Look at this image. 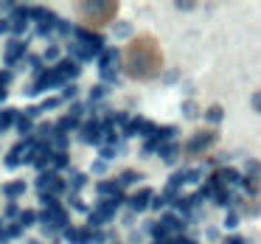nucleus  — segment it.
<instances>
[{
    "label": "nucleus",
    "mask_w": 261,
    "mask_h": 244,
    "mask_svg": "<svg viewBox=\"0 0 261 244\" xmlns=\"http://www.w3.org/2000/svg\"><path fill=\"white\" fill-rule=\"evenodd\" d=\"M121 68L132 79H152L163 68V51H160L154 37H138L126 45L124 57H121Z\"/></svg>",
    "instance_id": "f257e3e1"
},
{
    "label": "nucleus",
    "mask_w": 261,
    "mask_h": 244,
    "mask_svg": "<svg viewBox=\"0 0 261 244\" xmlns=\"http://www.w3.org/2000/svg\"><path fill=\"white\" fill-rule=\"evenodd\" d=\"M115 12H118L115 0H85V3H79V17L87 29H101V25L113 23Z\"/></svg>",
    "instance_id": "f03ea898"
},
{
    "label": "nucleus",
    "mask_w": 261,
    "mask_h": 244,
    "mask_svg": "<svg viewBox=\"0 0 261 244\" xmlns=\"http://www.w3.org/2000/svg\"><path fill=\"white\" fill-rule=\"evenodd\" d=\"M121 57L124 53L118 48H104V53L98 57V70H101V79L104 85H113L115 76H118V65H121Z\"/></svg>",
    "instance_id": "7ed1b4c3"
},
{
    "label": "nucleus",
    "mask_w": 261,
    "mask_h": 244,
    "mask_svg": "<svg viewBox=\"0 0 261 244\" xmlns=\"http://www.w3.org/2000/svg\"><path fill=\"white\" fill-rule=\"evenodd\" d=\"M174 138H177V126H154L152 135H146V143H143V154L160 152V149H163L166 143H171Z\"/></svg>",
    "instance_id": "20e7f679"
},
{
    "label": "nucleus",
    "mask_w": 261,
    "mask_h": 244,
    "mask_svg": "<svg viewBox=\"0 0 261 244\" xmlns=\"http://www.w3.org/2000/svg\"><path fill=\"white\" fill-rule=\"evenodd\" d=\"M121 202H124V199H101V202L96 205V210H90V222H87V227L107 225V222L115 216V210H118Z\"/></svg>",
    "instance_id": "39448f33"
},
{
    "label": "nucleus",
    "mask_w": 261,
    "mask_h": 244,
    "mask_svg": "<svg viewBox=\"0 0 261 244\" xmlns=\"http://www.w3.org/2000/svg\"><path fill=\"white\" fill-rule=\"evenodd\" d=\"M37 191L57 197L59 191H65V180L57 174V171H42V174L37 177Z\"/></svg>",
    "instance_id": "423d86ee"
},
{
    "label": "nucleus",
    "mask_w": 261,
    "mask_h": 244,
    "mask_svg": "<svg viewBox=\"0 0 261 244\" xmlns=\"http://www.w3.org/2000/svg\"><path fill=\"white\" fill-rule=\"evenodd\" d=\"M152 199H154V194L146 191V188H141V191H135L129 199H126V205H129L132 213H141V210H149V208H152Z\"/></svg>",
    "instance_id": "0eeeda50"
},
{
    "label": "nucleus",
    "mask_w": 261,
    "mask_h": 244,
    "mask_svg": "<svg viewBox=\"0 0 261 244\" xmlns=\"http://www.w3.org/2000/svg\"><path fill=\"white\" fill-rule=\"evenodd\" d=\"M25 51H29V48H25V40H9V45H6V51H3V62L9 65V68H12L14 62H20V59L25 57Z\"/></svg>",
    "instance_id": "6e6552de"
},
{
    "label": "nucleus",
    "mask_w": 261,
    "mask_h": 244,
    "mask_svg": "<svg viewBox=\"0 0 261 244\" xmlns=\"http://www.w3.org/2000/svg\"><path fill=\"white\" fill-rule=\"evenodd\" d=\"M82 143H101V121H85L79 129Z\"/></svg>",
    "instance_id": "1a4fd4ad"
},
{
    "label": "nucleus",
    "mask_w": 261,
    "mask_h": 244,
    "mask_svg": "<svg viewBox=\"0 0 261 244\" xmlns=\"http://www.w3.org/2000/svg\"><path fill=\"white\" fill-rule=\"evenodd\" d=\"M96 191H98V197H101V199H124L118 180H101L96 185Z\"/></svg>",
    "instance_id": "9d476101"
},
{
    "label": "nucleus",
    "mask_w": 261,
    "mask_h": 244,
    "mask_svg": "<svg viewBox=\"0 0 261 244\" xmlns=\"http://www.w3.org/2000/svg\"><path fill=\"white\" fill-rule=\"evenodd\" d=\"M51 160H54L51 143L40 141V143H37V146H34V152H31V163H34V166H40V169H42V166H48V163H51Z\"/></svg>",
    "instance_id": "9b49d317"
},
{
    "label": "nucleus",
    "mask_w": 261,
    "mask_h": 244,
    "mask_svg": "<svg viewBox=\"0 0 261 244\" xmlns=\"http://www.w3.org/2000/svg\"><path fill=\"white\" fill-rule=\"evenodd\" d=\"M79 70H82V65H79V62H73V59H65V62H59V65H57V73H59V79H62V85L73 82L76 76H79Z\"/></svg>",
    "instance_id": "f8f14e48"
},
{
    "label": "nucleus",
    "mask_w": 261,
    "mask_h": 244,
    "mask_svg": "<svg viewBox=\"0 0 261 244\" xmlns=\"http://www.w3.org/2000/svg\"><path fill=\"white\" fill-rule=\"evenodd\" d=\"M214 138H216L214 132H197V135L186 143V152H191V154L194 152H202V149H208L211 143H214Z\"/></svg>",
    "instance_id": "ddd939ff"
},
{
    "label": "nucleus",
    "mask_w": 261,
    "mask_h": 244,
    "mask_svg": "<svg viewBox=\"0 0 261 244\" xmlns=\"http://www.w3.org/2000/svg\"><path fill=\"white\" fill-rule=\"evenodd\" d=\"M146 126H149V121L146 118H141V115H138V118H132L129 124L124 126V138H132V135H146Z\"/></svg>",
    "instance_id": "4468645a"
},
{
    "label": "nucleus",
    "mask_w": 261,
    "mask_h": 244,
    "mask_svg": "<svg viewBox=\"0 0 261 244\" xmlns=\"http://www.w3.org/2000/svg\"><path fill=\"white\" fill-rule=\"evenodd\" d=\"M25 188H29V185H25L23 180H12V182H6V185H3V194H6V197L14 202L17 197H23V194H25Z\"/></svg>",
    "instance_id": "2eb2a0df"
},
{
    "label": "nucleus",
    "mask_w": 261,
    "mask_h": 244,
    "mask_svg": "<svg viewBox=\"0 0 261 244\" xmlns=\"http://www.w3.org/2000/svg\"><path fill=\"white\" fill-rule=\"evenodd\" d=\"M160 222L169 227V233H180L182 227H186V219H180L177 213H163V216H160Z\"/></svg>",
    "instance_id": "dca6fc26"
},
{
    "label": "nucleus",
    "mask_w": 261,
    "mask_h": 244,
    "mask_svg": "<svg viewBox=\"0 0 261 244\" xmlns=\"http://www.w3.org/2000/svg\"><path fill=\"white\" fill-rule=\"evenodd\" d=\"M14 126H17V132H20L23 138H29L31 132L37 129V126H34V121H31L29 115H17V121H14Z\"/></svg>",
    "instance_id": "f3484780"
},
{
    "label": "nucleus",
    "mask_w": 261,
    "mask_h": 244,
    "mask_svg": "<svg viewBox=\"0 0 261 244\" xmlns=\"http://www.w3.org/2000/svg\"><path fill=\"white\" fill-rule=\"evenodd\" d=\"M57 129L68 135V132H73V129H82V124H79V118H73V115H65V118H59Z\"/></svg>",
    "instance_id": "a211bd4d"
},
{
    "label": "nucleus",
    "mask_w": 261,
    "mask_h": 244,
    "mask_svg": "<svg viewBox=\"0 0 261 244\" xmlns=\"http://www.w3.org/2000/svg\"><path fill=\"white\" fill-rule=\"evenodd\" d=\"M160 157H163V163H174V160L180 157V146H177V143H166V146L160 149Z\"/></svg>",
    "instance_id": "6ab92c4d"
},
{
    "label": "nucleus",
    "mask_w": 261,
    "mask_h": 244,
    "mask_svg": "<svg viewBox=\"0 0 261 244\" xmlns=\"http://www.w3.org/2000/svg\"><path fill=\"white\" fill-rule=\"evenodd\" d=\"M14 121H17V113H14V110H0V132L12 129Z\"/></svg>",
    "instance_id": "aec40b11"
},
{
    "label": "nucleus",
    "mask_w": 261,
    "mask_h": 244,
    "mask_svg": "<svg viewBox=\"0 0 261 244\" xmlns=\"http://www.w3.org/2000/svg\"><path fill=\"white\" fill-rule=\"evenodd\" d=\"M20 225L23 227H31V225H40V213H37V210H23V213H20Z\"/></svg>",
    "instance_id": "412c9836"
},
{
    "label": "nucleus",
    "mask_w": 261,
    "mask_h": 244,
    "mask_svg": "<svg viewBox=\"0 0 261 244\" xmlns=\"http://www.w3.org/2000/svg\"><path fill=\"white\" fill-rule=\"evenodd\" d=\"M244 174H247V180H258L261 177V163L258 160H247V166H244Z\"/></svg>",
    "instance_id": "4be33fe9"
},
{
    "label": "nucleus",
    "mask_w": 261,
    "mask_h": 244,
    "mask_svg": "<svg viewBox=\"0 0 261 244\" xmlns=\"http://www.w3.org/2000/svg\"><path fill=\"white\" fill-rule=\"evenodd\" d=\"M34 132H37L40 138H54V135H57V124H48V121H45V124H40Z\"/></svg>",
    "instance_id": "5701e85b"
},
{
    "label": "nucleus",
    "mask_w": 261,
    "mask_h": 244,
    "mask_svg": "<svg viewBox=\"0 0 261 244\" xmlns=\"http://www.w3.org/2000/svg\"><path fill=\"white\" fill-rule=\"evenodd\" d=\"M121 185H135V182H141V174L138 171H124V174L118 177Z\"/></svg>",
    "instance_id": "b1692460"
},
{
    "label": "nucleus",
    "mask_w": 261,
    "mask_h": 244,
    "mask_svg": "<svg viewBox=\"0 0 261 244\" xmlns=\"http://www.w3.org/2000/svg\"><path fill=\"white\" fill-rule=\"evenodd\" d=\"M57 169H68V163H70V157H68V152H54V160H51Z\"/></svg>",
    "instance_id": "393cba45"
},
{
    "label": "nucleus",
    "mask_w": 261,
    "mask_h": 244,
    "mask_svg": "<svg viewBox=\"0 0 261 244\" xmlns=\"http://www.w3.org/2000/svg\"><path fill=\"white\" fill-rule=\"evenodd\" d=\"M87 185V174H70V191H79Z\"/></svg>",
    "instance_id": "a878e982"
},
{
    "label": "nucleus",
    "mask_w": 261,
    "mask_h": 244,
    "mask_svg": "<svg viewBox=\"0 0 261 244\" xmlns=\"http://www.w3.org/2000/svg\"><path fill=\"white\" fill-rule=\"evenodd\" d=\"M205 118H208L211 124H219V121L225 118V113H222V107H211L208 113H205Z\"/></svg>",
    "instance_id": "bb28decb"
},
{
    "label": "nucleus",
    "mask_w": 261,
    "mask_h": 244,
    "mask_svg": "<svg viewBox=\"0 0 261 244\" xmlns=\"http://www.w3.org/2000/svg\"><path fill=\"white\" fill-rule=\"evenodd\" d=\"M104 96H107V87H104V85H98V87H93V90H90V101H93V104L101 101Z\"/></svg>",
    "instance_id": "cd10ccee"
},
{
    "label": "nucleus",
    "mask_w": 261,
    "mask_h": 244,
    "mask_svg": "<svg viewBox=\"0 0 261 244\" xmlns=\"http://www.w3.org/2000/svg\"><path fill=\"white\" fill-rule=\"evenodd\" d=\"M132 34V25L129 23H118L115 25V37H118V40H124V37H129Z\"/></svg>",
    "instance_id": "c85d7f7f"
},
{
    "label": "nucleus",
    "mask_w": 261,
    "mask_h": 244,
    "mask_svg": "<svg viewBox=\"0 0 261 244\" xmlns=\"http://www.w3.org/2000/svg\"><path fill=\"white\" fill-rule=\"evenodd\" d=\"M182 115H186V118H197V104H191V101H186L182 104Z\"/></svg>",
    "instance_id": "c756f323"
},
{
    "label": "nucleus",
    "mask_w": 261,
    "mask_h": 244,
    "mask_svg": "<svg viewBox=\"0 0 261 244\" xmlns=\"http://www.w3.org/2000/svg\"><path fill=\"white\" fill-rule=\"evenodd\" d=\"M93 174H107V160H96V163L90 166Z\"/></svg>",
    "instance_id": "7c9ffc66"
},
{
    "label": "nucleus",
    "mask_w": 261,
    "mask_h": 244,
    "mask_svg": "<svg viewBox=\"0 0 261 244\" xmlns=\"http://www.w3.org/2000/svg\"><path fill=\"white\" fill-rule=\"evenodd\" d=\"M59 101H62V98H45V101L40 104V110H42V113H48V110L59 107Z\"/></svg>",
    "instance_id": "2f4dec72"
},
{
    "label": "nucleus",
    "mask_w": 261,
    "mask_h": 244,
    "mask_svg": "<svg viewBox=\"0 0 261 244\" xmlns=\"http://www.w3.org/2000/svg\"><path fill=\"white\" fill-rule=\"evenodd\" d=\"M54 31H57V34H62V37H68L73 29H70V25L65 23V20H57V29H54Z\"/></svg>",
    "instance_id": "473e14b6"
},
{
    "label": "nucleus",
    "mask_w": 261,
    "mask_h": 244,
    "mask_svg": "<svg viewBox=\"0 0 261 244\" xmlns=\"http://www.w3.org/2000/svg\"><path fill=\"white\" fill-rule=\"evenodd\" d=\"M42 59H48V62H51V59H59V45H51L45 53H42Z\"/></svg>",
    "instance_id": "72a5a7b5"
},
{
    "label": "nucleus",
    "mask_w": 261,
    "mask_h": 244,
    "mask_svg": "<svg viewBox=\"0 0 261 244\" xmlns=\"http://www.w3.org/2000/svg\"><path fill=\"white\" fill-rule=\"evenodd\" d=\"M9 82H12V70H0V90H6Z\"/></svg>",
    "instance_id": "f704fd0d"
},
{
    "label": "nucleus",
    "mask_w": 261,
    "mask_h": 244,
    "mask_svg": "<svg viewBox=\"0 0 261 244\" xmlns=\"http://www.w3.org/2000/svg\"><path fill=\"white\" fill-rule=\"evenodd\" d=\"M236 225H239V213H236V210H230L227 219H225V227H236Z\"/></svg>",
    "instance_id": "c9c22d12"
},
{
    "label": "nucleus",
    "mask_w": 261,
    "mask_h": 244,
    "mask_svg": "<svg viewBox=\"0 0 261 244\" xmlns=\"http://www.w3.org/2000/svg\"><path fill=\"white\" fill-rule=\"evenodd\" d=\"M76 96V87L73 85H65V90H62V96H59V98H73Z\"/></svg>",
    "instance_id": "e433bc0d"
},
{
    "label": "nucleus",
    "mask_w": 261,
    "mask_h": 244,
    "mask_svg": "<svg viewBox=\"0 0 261 244\" xmlns=\"http://www.w3.org/2000/svg\"><path fill=\"white\" fill-rule=\"evenodd\" d=\"M12 31V20H0V34H9Z\"/></svg>",
    "instance_id": "4c0bfd02"
},
{
    "label": "nucleus",
    "mask_w": 261,
    "mask_h": 244,
    "mask_svg": "<svg viewBox=\"0 0 261 244\" xmlns=\"http://www.w3.org/2000/svg\"><path fill=\"white\" fill-rule=\"evenodd\" d=\"M166 202H169V199H163V197H154V199H152V208H154V210H160Z\"/></svg>",
    "instance_id": "58836bf2"
},
{
    "label": "nucleus",
    "mask_w": 261,
    "mask_h": 244,
    "mask_svg": "<svg viewBox=\"0 0 261 244\" xmlns=\"http://www.w3.org/2000/svg\"><path fill=\"white\" fill-rule=\"evenodd\" d=\"M253 110H255V113H261V90L253 96Z\"/></svg>",
    "instance_id": "ea45409f"
},
{
    "label": "nucleus",
    "mask_w": 261,
    "mask_h": 244,
    "mask_svg": "<svg viewBox=\"0 0 261 244\" xmlns=\"http://www.w3.org/2000/svg\"><path fill=\"white\" fill-rule=\"evenodd\" d=\"M225 244H244V238H239V236H230Z\"/></svg>",
    "instance_id": "a19ab883"
},
{
    "label": "nucleus",
    "mask_w": 261,
    "mask_h": 244,
    "mask_svg": "<svg viewBox=\"0 0 261 244\" xmlns=\"http://www.w3.org/2000/svg\"><path fill=\"white\" fill-rule=\"evenodd\" d=\"M180 244H197V241H191V238H182V236H180Z\"/></svg>",
    "instance_id": "79ce46f5"
}]
</instances>
